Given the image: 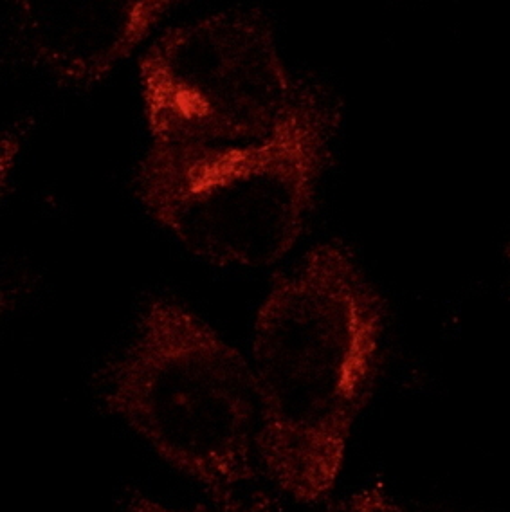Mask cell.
<instances>
[{
	"instance_id": "6da1fadb",
	"label": "cell",
	"mask_w": 510,
	"mask_h": 512,
	"mask_svg": "<svg viewBox=\"0 0 510 512\" xmlns=\"http://www.w3.org/2000/svg\"><path fill=\"white\" fill-rule=\"evenodd\" d=\"M388 309L341 240L276 276L256 314L260 466L303 505L327 502L384 363Z\"/></svg>"
},
{
	"instance_id": "7a4b0ae2",
	"label": "cell",
	"mask_w": 510,
	"mask_h": 512,
	"mask_svg": "<svg viewBox=\"0 0 510 512\" xmlns=\"http://www.w3.org/2000/svg\"><path fill=\"white\" fill-rule=\"evenodd\" d=\"M339 110L316 82L296 80L273 130L244 145L152 141L137 166L148 215L215 266L265 267L291 253L316 208Z\"/></svg>"
},
{
	"instance_id": "3957f363",
	"label": "cell",
	"mask_w": 510,
	"mask_h": 512,
	"mask_svg": "<svg viewBox=\"0 0 510 512\" xmlns=\"http://www.w3.org/2000/svg\"><path fill=\"white\" fill-rule=\"evenodd\" d=\"M103 403L219 509L244 507L262 466L255 370L181 303L154 298L103 377Z\"/></svg>"
},
{
	"instance_id": "277c9868",
	"label": "cell",
	"mask_w": 510,
	"mask_h": 512,
	"mask_svg": "<svg viewBox=\"0 0 510 512\" xmlns=\"http://www.w3.org/2000/svg\"><path fill=\"white\" fill-rule=\"evenodd\" d=\"M139 78L154 141L211 147L267 136L296 82L260 10L220 11L164 31Z\"/></svg>"
},
{
	"instance_id": "5b68a950",
	"label": "cell",
	"mask_w": 510,
	"mask_h": 512,
	"mask_svg": "<svg viewBox=\"0 0 510 512\" xmlns=\"http://www.w3.org/2000/svg\"><path fill=\"white\" fill-rule=\"evenodd\" d=\"M163 0L17 4V38L29 62L67 87H91L136 49L172 8Z\"/></svg>"
}]
</instances>
